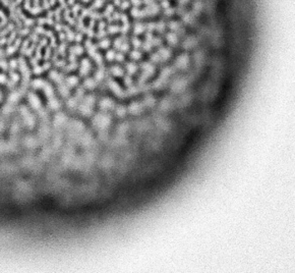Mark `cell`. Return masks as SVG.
<instances>
[{
	"label": "cell",
	"mask_w": 295,
	"mask_h": 273,
	"mask_svg": "<svg viewBox=\"0 0 295 273\" xmlns=\"http://www.w3.org/2000/svg\"><path fill=\"white\" fill-rule=\"evenodd\" d=\"M111 123V117L107 114H98L94 118V125L100 129H105Z\"/></svg>",
	"instance_id": "obj_1"
},
{
	"label": "cell",
	"mask_w": 295,
	"mask_h": 273,
	"mask_svg": "<svg viewBox=\"0 0 295 273\" xmlns=\"http://www.w3.org/2000/svg\"><path fill=\"white\" fill-rule=\"evenodd\" d=\"M186 87V81L184 79H177L172 84V91L174 93L182 92Z\"/></svg>",
	"instance_id": "obj_2"
},
{
	"label": "cell",
	"mask_w": 295,
	"mask_h": 273,
	"mask_svg": "<svg viewBox=\"0 0 295 273\" xmlns=\"http://www.w3.org/2000/svg\"><path fill=\"white\" fill-rule=\"evenodd\" d=\"M188 63H189V58H188L187 54H182V55L178 56V58L175 61V65L177 66L180 69H185L188 66Z\"/></svg>",
	"instance_id": "obj_3"
},
{
	"label": "cell",
	"mask_w": 295,
	"mask_h": 273,
	"mask_svg": "<svg viewBox=\"0 0 295 273\" xmlns=\"http://www.w3.org/2000/svg\"><path fill=\"white\" fill-rule=\"evenodd\" d=\"M128 111L133 115H137L140 114L141 112L143 111V105L139 102H133L128 107Z\"/></svg>",
	"instance_id": "obj_4"
},
{
	"label": "cell",
	"mask_w": 295,
	"mask_h": 273,
	"mask_svg": "<svg viewBox=\"0 0 295 273\" xmlns=\"http://www.w3.org/2000/svg\"><path fill=\"white\" fill-rule=\"evenodd\" d=\"M100 108L102 110H110L114 108V102L109 98H104L100 101Z\"/></svg>",
	"instance_id": "obj_5"
},
{
	"label": "cell",
	"mask_w": 295,
	"mask_h": 273,
	"mask_svg": "<svg viewBox=\"0 0 295 273\" xmlns=\"http://www.w3.org/2000/svg\"><path fill=\"white\" fill-rule=\"evenodd\" d=\"M158 55H159V57H160L161 60L166 61L170 58V56H171V51H170L168 48H162V49L159 50Z\"/></svg>",
	"instance_id": "obj_6"
},
{
	"label": "cell",
	"mask_w": 295,
	"mask_h": 273,
	"mask_svg": "<svg viewBox=\"0 0 295 273\" xmlns=\"http://www.w3.org/2000/svg\"><path fill=\"white\" fill-rule=\"evenodd\" d=\"M79 111L81 112V114L85 115V116H89V115L92 114V106H89L87 104H83L79 107Z\"/></svg>",
	"instance_id": "obj_7"
},
{
	"label": "cell",
	"mask_w": 295,
	"mask_h": 273,
	"mask_svg": "<svg viewBox=\"0 0 295 273\" xmlns=\"http://www.w3.org/2000/svg\"><path fill=\"white\" fill-rule=\"evenodd\" d=\"M54 121H55L56 125H62L66 121V116L63 113H58L55 116V118H54Z\"/></svg>",
	"instance_id": "obj_8"
},
{
	"label": "cell",
	"mask_w": 295,
	"mask_h": 273,
	"mask_svg": "<svg viewBox=\"0 0 295 273\" xmlns=\"http://www.w3.org/2000/svg\"><path fill=\"white\" fill-rule=\"evenodd\" d=\"M143 69H144V73H146V75H152L154 73V70H155V68H154V66L152 65L151 63H144V64H143Z\"/></svg>",
	"instance_id": "obj_9"
},
{
	"label": "cell",
	"mask_w": 295,
	"mask_h": 273,
	"mask_svg": "<svg viewBox=\"0 0 295 273\" xmlns=\"http://www.w3.org/2000/svg\"><path fill=\"white\" fill-rule=\"evenodd\" d=\"M195 45H196V40H195L194 38H188L185 42H184L183 46H184V48H186V49H191V48H193Z\"/></svg>",
	"instance_id": "obj_10"
},
{
	"label": "cell",
	"mask_w": 295,
	"mask_h": 273,
	"mask_svg": "<svg viewBox=\"0 0 295 273\" xmlns=\"http://www.w3.org/2000/svg\"><path fill=\"white\" fill-rule=\"evenodd\" d=\"M111 73L115 77H122L123 75V69L118 65H114L111 67Z\"/></svg>",
	"instance_id": "obj_11"
},
{
	"label": "cell",
	"mask_w": 295,
	"mask_h": 273,
	"mask_svg": "<svg viewBox=\"0 0 295 273\" xmlns=\"http://www.w3.org/2000/svg\"><path fill=\"white\" fill-rule=\"evenodd\" d=\"M126 70H127V73H129V75H135V73L137 71V65L133 62L127 63V65H126Z\"/></svg>",
	"instance_id": "obj_12"
},
{
	"label": "cell",
	"mask_w": 295,
	"mask_h": 273,
	"mask_svg": "<svg viewBox=\"0 0 295 273\" xmlns=\"http://www.w3.org/2000/svg\"><path fill=\"white\" fill-rule=\"evenodd\" d=\"M167 41L169 42V44L171 45H176L177 44V36L174 33H170L167 35Z\"/></svg>",
	"instance_id": "obj_13"
},
{
	"label": "cell",
	"mask_w": 295,
	"mask_h": 273,
	"mask_svg": "<svg viewBox=\"0 0 295 273\" xmlns=\"http://www.w3.org/2000/svg\"><path fill=\"white\" fill-rule=\"evenodd\" d=\"M85 87H86L87 89L89 90H92L94 89L96 87V81L93 79H86V82H85Z\"/></svg>",
	"instance_id": "obj_14"
},
{
	"label": "cell",
	"mask_w": 295,
	"mask_h": 273,
	"mask_svg": "<svg viewBox=\"0 0 295 273\" xmlns=\"http://www.w3.org/2000/svg\"><path fill=\"white\" fill-rule=\"evenodd\" d=\"M115 112H116V115L118 117H124L126 114V109L123 106H118V107H116V109H115Z\"/></svg>",
	"instance_id": "obj_15"
},
{
	"label": "cell",
	"mask_w": 295,
	"mask_h": 273,
	"mask_svg": "<svg viewBox=\"0 0 295 273\" xmlns=\"http://www.w3.org/2000/svg\"><path fill=\"white\" fill-rule=\"evenodd\" d=\"M30 103H31V105H32V107H34V108H38L40 106L39 99L34 95H32L30 97Z\"/></svg>",
	"instance_id": "obj_16"
},
{
	"label": "cell",
	"mask_w": 295,
	"mask_h": 273,
	"mask_svg": "<svg viewBox=\"0 0 295 273\" xmlns=\"http://www.w3.org/2000/svg\"><path fill=\"white\" fill-rule=\"evenodd\" d=\"M95 97L94 96H87L86 98H85V101H84V103L85 104H87V105H89V106H92L93 107V105L95 104Z\"/></svg>",
	"instance_id": "obj_17"
},
{
	"label": "cell",
	"mask_w": 295,
	"mask_h": 273,
	"mask_svg": "<svg viewBox=\"0 0 295 273\" xmlns=\"http://www.w3.org/2000/svg\"><path fill=\"white\" fill-rule=\"evenodd\" d=\"M110 87H111V89L113 90V92H115L117 95L121 94V92H122V90L120 89V87H119L117 84H115L114 82H110Z\"/></svg>",
	"instance_id": "obj_18"
},
{
	"label": "cell",
	"mask_w": 295,
	"mask_h": 273,
	"mask_svg": "<svg viewBox=\"0 0 295 273\" xmlns=\"http://www.w3.org/2000/svg\"><path fill=\"white\" fill-rule=\"evenodd\" d=\"M145 104H146V106H148V107H152V106H154V104H155V99H154L152 96H148V97H146Z\"/></svg>",
	"instance_id": "obj_19"
},
{
	"label": "cell",
	"mask_w": 295,
	"mask_h": 273,
	"mask_svg": "<svg viewBox=\"0 0 295 273\" xmlns=\"http://www.w3.org/2000/svg\"><path fill=\"white\" fill-rule=\"evenodd\" d=\"M172 73H173V69H172V68H170V67H165L164 69L162 70V77L166 79V77H168L169 75H171Z\"/></svg>",
	"instance_id": "obj_20"
},
{
	"label": "cell",
	"mask_w": 295,
	"mask_h": 273,
	"mask_svg": "<svg viewBox=\"0 0 295 273\" xmlns=\"http://www.w3.org/2000/svg\"><path fill=\"white\" fill-rule=\"evenodd\" d=\"M170 106H171V103H170V101L168 99H165V100H163L161 102V109L167 110L168 108H170Z\"/></svg>",
	"instance_id": "obj_21"
},
{
	"label": "cell",
	"mask_w": 295,
	"mask_h": 273,
	"mask_svg": "<svg viewBox=\"0 0 295 273\" xmlns=\"http://www.w3.org/2000/svg\"><path fill=\"white\" fill-rule=\"evenodd\" d=\"M77 82H79V79L75 77H70L67 79V84L69 85V86H77Z\"/></svg>",
	"instance_id": "obj_22"
},
{
	"label": "cell",
	"mask_w": 295,
	"mask_h": 273,
	"mask_svg": "<svg viewBox=\"0 0 295 273\" xmlns=\"http://www.w3.org/2000/svg\"><path fill=\"white\" fill-rule=\"evenodd\" d=\"M130 56H131V58L135 59V60H137V59L142 58V54H141V52L137 51V50H135V51L131 52V53H130Z\"/></svg>",
	"instance_id": "obj_23"
},
{
	"label": "cell",
	"mask_w": 295,
	"mask_h": 273,
	"mask_svg": "<svg viewBox=\"0 0 295 273\" xmlns=\"http://www.w3.org/2000/svg\"><path fill=\"white\" fill-rule=\"evenodd\" d=\"M50 106H51L52 109H57V108L60 107V104L56 99H51L50 100Z\"/></svg>",
	"instance_id": "obj_24"
},
{
	"label": "cell",
	"mask_w": 295,
	"mask_h": 273,
	"mask_svg": "<svg viewBox=\"0 0 295 273\" xmlns=\"http://www.w3.org/2000/svg\"><path fill=\"white\" fill-rule=\"evenodd\" d=\"M104 71L103 70H98L97 75H96V81L97 82H101L103 79H104Z\"/></svg>",
	"instance_id": "obj_25"
},
{
	"label": "cell",
	"mask_w": 295,
	"mask_h": 273,
	"mask_svg": "<svg viewBox=\"0 0 295 273\" xmlns=\"http://www.w3.org/2000/svg\"><path fill=\"white\" fill-rule=\"evenodd\" d=\"M26 145L28 146L29 148H33V146H35L36 142H35V140H34V138H27Z\"/></svg>",
	"instance_id": "obj_26"
},
{
	"label": "cell",
	"mask_w": 295,
	"mask_h": 273,
	"mask_svg": "<svg viewBox=\"0 0 295 273\" xmlns=\"http://www.w3.org/2000/svg\"><path fill=\"white\" fill-rule=\"evenodd\" d=\"M60 93L62 94V96H67L68 95L69 91H68L67 87H65V85H64V86H61L60 87Z\"/></svg>",
	"instance_id": "obj_27"
},
{
	"label": "cell",
	"mask_w": 295,
	"mask_h": 273,
	"mask_svg": "<svg viewBox=\"0 0 295 273\" xmlns=\"http://www.w3.org/2000/svg\"><path fill=\"white\" fill-rule=\"evenodd\" d=\"M115 56H116L115 52H114V51H109L107 53V59L109 61H111V60H113V59H115Z\"/></svg>",
	"instance_id": "obj_28"
},
{
	"label": "cell",
	"mask_w": 295,
	"mask_h": 273,
	"mask_svg": "<svg viewBox=\"0 0 295 273\" xmlns=\"http://www.w3.org/2000/svg\"><path fill=\"white\" fill-rule=\"evenodd\" d=\"M68 106H69L70 108H75L77 107V100H75V99H70V100L68 101Z\"/></svg>",
	"instance_id": "obj_29"
},
{
	"label": "cell",
	"mask_w": 295,
	"mask_h": 273,
	"mask_svg": "<svg viewBox=\"0 0 295 273\" xmlns=\"http://www.w3.org/2000/svg\"><path fill=\"white\" fill-rule=\"evenodd\" d=\"M152 60H153L154 62H159L161 59H160V57H159L158 54H153V55H152Z\"/></svg>",
	"instance_id": "obj_30"
},
{
	"label": "cell",
	"mask_w": 295,
	"mask_h": 273,
	"mask_svg": "<svg viewBox=\"0 0 295 273\" xmlns=\"http://www.w3.org/2000/svg\"><path fill=\"white\" fill-rule=\"evenodd\" d=\"M10 98H11L10 99L11 101H17L19 100V95H17V94H11V95H10Z\"/></svg>",
	"instance_id": "obj_31"
},
{
	"label": "cell",
	"mask_w": 295,
	"mask_h": 273,
	"mask_svg": "<svg viewBox=\"0 0 295 273\" xmlns=\"http://www.w3.org/2000/svg\"><path fill=\"white\" fill-rule=\"evenodd\" d=\"M115 59H117L118 61H123L124 60V57H123V55H122V54H117V55L115 56Z\"/></svg>",
	"instance_id": "obj_32"
},
{
	"label": "cell",
	"mask_w": 295,
	"mask_h": 273,
	"mask_svg": "<svg viewBox=\"0 0 295 273\" xmlns=\"http://www.w3.org/2000/svg\"><path fill=\"white\" fill-rule=\"evenodd\" d=\"M133 43H135V47H137V46H140V45H141V42H140V40H137V39H135V42H133Z\"/></svg>",
	"instance_id": "obj_33"
}]
</instances>
